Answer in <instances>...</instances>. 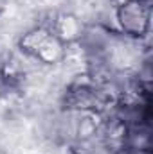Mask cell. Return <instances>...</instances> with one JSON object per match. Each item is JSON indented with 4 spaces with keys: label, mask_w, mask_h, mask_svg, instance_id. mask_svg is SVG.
I'll return each mask as SVG.
<instances>
[{
    "label": "cell",
    "mask_w": 153,
    "mask_h": 154,
    "mask_svg": "<svg viewBox=\"0 0 153 154\" xmlns=\"http://www.w3.org/2000/svg\"><path fill=\"white\" fill-rule=\"evenodd\" d=\"M114 23L117 34L146 41L151 34V0H124L117 4Z\"/></svg>",
    "instance_id": "1"
},
{
    "label": "cell",
    "mask_w": 153,
    "mask_h": 154,
    "mask_svg": "<svg viewBox=\"0 0 153 154\" xmlns=\"http://www.w3.org/2000/svg\"><path fill=\"white\" fill-rule=\"evenodd\" d=\"M85 31V23L74 13H58L52 23V32L65 45L77 43Z\"/></svg>",
    "instance_id": "2"
},
{
    "label": "cell",
    "mask_w": 153,
    "mask_h": 154,
    "mask_svg": "<svg viewBox=\"0 0 153 154\" xmlns=\"http://www.w3.org/2000/svg\"><path fill=\"white\" fill-rule=\"evenodd\" d=\"M69 154H88V152H85V151H81V149H72Z\"/></svg>",
    "instance_id": "3"
},
{
    "label": "cell",
    "mask_w": 153,
    "mask_h": 154,
    "mask_svg": "<svg viewBox=\"0 0 153 154\" xmlns=\"http://www.w3.org/2000/svg\"><path fill=\"white\" fill-rule=\"evenodd\" d=\"M0 154H7V152H5V151H4V149H2V147H0Z\"/></svg>",
    "instance_id": "4"
}]
</instances>
